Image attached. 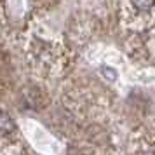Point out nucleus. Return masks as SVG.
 Wrapping results in <instances>:
<instances>
[{
  "label": "nucleus",
  "instance_id": "f257e3e1",
  "mask_svg": "<svg viewBox=\"0 0 155 155\" xmlns=\"http://www.w3.org/2000/svg\"><path fill=\"white\" fill-rule=\"evenodd\" d=\"M14 131V120L9 117V113L0 112V136L11 134Z\"/></svg>",
  "mask_w": 155,
  "mask_h": 155
},
{
  "label": "nucleus",
  "instance_id": "f03ea898",
  "mask_svg": "<svg viewBox=\"0 0 155 155\" xmlns=\"http://www.w3.org/2000/svg\"><path fill=\"white\" fill-rule=\"evenodd\" d=\"M133 5L138 11H143V12H147L150 9L155 5V0H133Z\"/></svg>",
  "mask_w": 155,
  "mask_h": 155
},
{
  "label": "nucleus",
  "instance_id": "7ed1b4c3",
  "mask_svg": "<svg viewBox=\"0 0 155 155\" xmlns=\"http://www.w3.org/2000/svg\"><path fill=\"white\" fill-rule=\"evenodd\" d=\"M101 70H103V75H105V77L108 78V80H117V73H115V70H113V68L103 66Z\"/></svg>",
  "mask_w": 155,
  "mask_h": 155
}]
</instances>
